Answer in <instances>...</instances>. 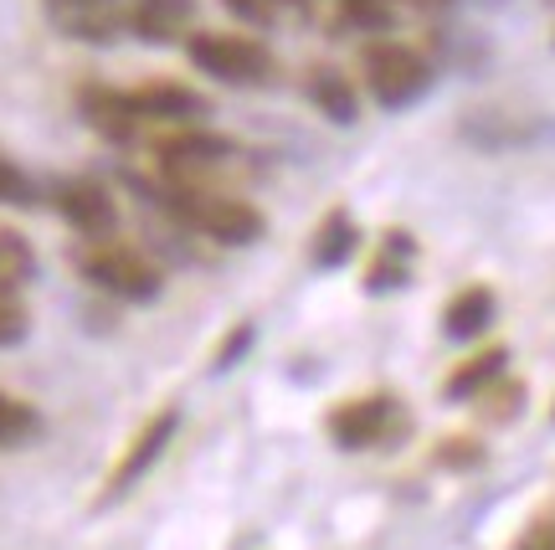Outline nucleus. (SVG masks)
Masks as SVG:
<instances>
[{
	"label": "nucleus",
	"mask_w": 555,
	"mask_h": 550,
	"mask_svg": "<svg viewBox=\"0 0 555 550\" xmlns=\"http://www.w3.org/2000/svg\"><path fill=\"white\" fill-rule=\"evenodd\" d=\"M165 206L176 212L191 232L211 236L221 247H253L268 221H262L258 206L227 196V191H206V186H165Z\"/></svg>",
	"instance_id": "1"
},
{
	"label": "nucleus",
	"mask_w": 555,
	"mask_h": 550,
	"mask_svg": "<svg viewBox=\"0 0 555 550\" xmlns=\"http://www.w3.org/2000/svg\"><path fill=\"white\" fill-rule=\"evenodd\" d=\"M360 73H365V88H371V99L380 108H412L416 99H427L433 93V62L422 57L416 47L397 37H376L365 41V52H360Z\"/></svg>",
	"instance_id": "2"
},
{
	"label": "nucleus",
	"mask_w": 555,
	"mask_h": 550,
	"mask_svg": "<svg viewBox=\"0 0 555 550\" xmlns=\"http://www.w3.org/2000/svg\"><path fill=\"white\" fill-rule=\"evenodd\" d=\"M185 57L196 62V73L227 82V88L273 82V52L253 37H237V31H196V37H185Z\"/></svg>",
	"instance_id": "3"
},
{
	"label": "nucleus",
	"mask_w": 555,
	"mask_h": 550,
	"mask_svg": "<svg viewBox=\"0 0 555 550\" xmlns=\"http://www.w3.org/2000/svg\"><path fill=\"white\" fill-rule=\"evenodd\" d=\"M324 433L335 437V448L365 452V448H386L391 437L406 433V412L391 392L376 396H356V401H339L335 412L324 417Z\"/></svg>",
	"instance_id": "4"
},
{
	"label": "nucleus",
	"mask_w": 555,
	"mask_h": 550,
	"mask_svg": "<svg viewBox=\"0 0 555 550\" xmlns=\"http://www.w3.org/2000/svg\"><path fill=\"white\" fill-rule=\"evenodd\" d=\"M78 268L93 289H103V294H114V298H129V304H144V298L159 294L155 263L139 253V247H124V242H108V236L93 242V247L78 257Z\"/></svg>",
	"instance_id": "5"
},
{
	"label": "nucleus",
	"mask_w": 555,
	"mask_h": 550,
	"mask_svg": "<svg viewBox=\"0 0 555 550\" xmlns=\"http://www.w3.org/2000/svg\"><path fill=\"white\" fill-rule=\"evenodd\" d=\"M155 155H159V170L170 176V186H201L211 170L232 165L237 144L221 135H206V129H180V135L159 139Z\"/></svg>",
	"instance_id": "6"
},
{
	"label": "nucleus",
	"mask_w": 555,
	"mask_h": 550,
	"mask_svg": "<svg viewBox=\"0 0 555 550\" xmlns=\"http://www.w3.org/2000/svg\"><path fill=\"white\" fill-rule=\"evenodd\" d=\"M176 427H180V412H176V407H165V412L150 417V422H144V427L134 433L129 452L119 458V469L108 473V489L99 494V504H119L124 494L134 489L139 478H144V473H150V469L159 463V452L170 448V437H176Z\"/></svg>",
	"instance_id": "7"
},
{
	"label": "nucleus",
	"mask_w": 555,
	"mask_h": 550,
	"mask_svg": "<svg viewBox=\"0 0 555 550\" xmlns=\"http://www.w3.org/2000/svg\"><path fill=\"white\" fill-rule=\"evenodd\" d=\"M57 212H62V221L78 236H88V242H103V236L119 227V206H114V196L103 191L99 180H62Z\"/></svg>",
	"instance_id": "8"
},
{
	"label": "nucleus",
	"mask_w": 555,
	"mask_h": 550,
	"mask_svg": "<svg viewBox=\"0 0 555 550\" xmlns=\"http://www.w3.org/2000/svg\"><path fill=\"white\" fill-rule=\"evenodd\" d=\"M62 37L114 41L124 31V0H41Z\"/></svg>",
	"instance_id": "9"
},
{
	"label": "nucleus",
	"mask_w": 555,
	"mask_h": 550,
	"mask_svg": "<svg viewBox=\"0 0 555 550\" xmlns=\"http://www.w3.org/2000/svg\"><path fill=\"white\" fill-rule=\"evenodd\" d=\"M191 16H196V0H124V31H134L150 47L180 41Z\"/></svg>",
	"instance_id": "10"
},
{
	"label": "nucleus",
	"mask_w": 555,
	"mask_h": 550,
	"mask_svg": "<svg viewBox=\"0 0 555 550\" xmlns=\"http://www.w3.org/2000/svg\"><path fill=\"white\" fill-rule=\"evenodd\" d=\"M139 124H196L206 114V99L185 82H144L129 93Z\"/></svg>",
	"instance_id": "11"
},
{
	"label": "nucleus",
	"mask_w": 555,
	"mask_h": 550,
	"mask_svg": "<svg viewBox=\"0 0 555 550\" xmlns=\"http://www.w3.org/2000/svg\"><path fill=\"white\" fill-rule=\"evenodd\" d=\"M78 108H82V118H88V124L108 139V144H129V139L139 135L134 103H129V93H119V88L88 82V88L78 93Z\"/></svg>",
	"instance_id": "12"
},
{
	"label": "nucleus",
	"mask_w": 555,
	"mask_h": 550,
	"mask_svg": "<svg viewBox=\"0 0 555 550\" xmlns=\"http://www.w3.org/2000/svg\"><path fill=\"white\" fill-rule=\"evenodd\" d=\"M494 319H499L494 289L468 283V289H457V294L448 298V309H442V334H448V340H478Z\"/></svg>",
	"instance_id": "13"
},
{
	"label": "nucleus",
	"mask_w": 555,
	"mask_h": 550,
	"mask_svg": "<svg viewBox=\"0 0 555 550\" xmlns=\"http://www.w3.org/2000/svg\"><path fill=\"white\" fill-rule=\"evenodd\" d=\"M304 93L314 103L324 118H335V124H356L360 118V99L350 78L339 73V67H309V82H304Z\"/></svg>",
	"instance_id": "14"
},
{
	"label": "nucleus",
	"mask_w": 555,
	"mask_h": 550,
	"mask_svg": "<svg viewBox=\"0 0 555 550\" xmlns=\"http://www.w3.org/2000/svg\"><path fill=\"white\" fill-rule=\"evenodd\" d=\"M504 366H509V350H504V345H494V350H478L474 360H463V366L448 375L442 396H448V401H478V396H483L499 375H504Z\"/></svg>",
	"instance_id": "15"
},
{
	"label": "nucleus",
	"mask_w": 555,
	"mask_h": 550,
	"mask_svg": "<svg viewBox=\"0 0 555 550\" xmlns=\"http://www.w3.org/2000/svg\"><path fill=\"white\" fill-rule=\"evenodd\" d=\"M350 253H356V221L345 212H330L314 236V268H339V263H350Z\"/></svg>",
	"instance_id": "16"
},
{
	"label": "nucleus",
	"mask_w": 555,
	"mask_h": 550,
	"mask_svg": "<svg viewBox=\"0 0 555 550\" xmlns=\"http://www.w3.org/2000/svg\"><path fill=\"white\" fill-rule=\"evenodd\" d=\"M41 433V412L31 401H21V396L0 392V448H21V443H31Z\"/></svg>",
	"instance_id": "17"
},
{
	"label": "nucleus",
	"mask_w": 555,
	"mask_h": 550,
	"mask_svg": "<svg viewBox=\"0 0 555 550\" xmlns=\"http://www.w3.org/2000/svg\"><path fill=\"white\" fill-rule=\"evenodd\" d=\"M335 21L345 31H391V0H335Z\"/></svg>",
	"instance_id": "18"
},
{
	"label": "nucleus",
	"mask_w": 555,
	"mask_h": 550,
	"mask_svg": "<svg viewBox=\"0 0 555 550\" xmlns=\"http://www.w3.org/2000/svg\"><path fill=\"white\" fill-rule=\"evenodd\" d=\"M0 206H37V186L31 176L0 155Z\"/></svg>",
	"instance_id": "19"
},
{
	"label": "nucleus",
	"mask_w": 555,
	"mask_h": 550,
	"mask_svg": "<svg viewBox=\"0 0 555 550\" xmlns=\"http://www.w3.org/2000/svg\"><path fill=\"white\" fill-rule=\"evenodd\" d=\"M221 5H227L237 21H247V26H273L294 0H221Z\"/></svg>",
	"instance_id": "20"
},
{
	"label": "nucleus",
	"mask_w": 555,
	"mask_h": 550,
	"mask_svg": "<svg viewBox=\"0 0 555 550\" xmlns=\"http://www.w3.org/2000/svg\"><path fill=\"white\" fill-rule=\"evenodd\" d=\"M21 334H26V309L16 304L11 283L0 278V345H16Z\"/></svg>",
	"instance_id": "21"
},
{
	"label": "nucleus",
	"mask_w": 555,
	"mask_h": 550,
	"mask_svg": "<svg viewBox=\"0 0 555 550\" xmlns=\"http://www.w3.org/2000/svg\"><path fill=\"white\" fill-rule=\"evenodd\" d=\"M247 345H253V324H237V334H232V340H227V345L217 350V371H227V366H237Z\"/></svg>",
	"instance_id": "22"
},
{
	"label": "nucleus",
	"mask_w": 555,
	"mask_h": 550,
	"mask_svg": "<svg viewBox=\"0 0 555 550\" xmlns=\"http://www.w3.org/2000/svg\"><path fill=\"white\" fill-rule=\"evenodd\" d=\"M515 550H555V520H535L530 530L519 535Z\"/></svg>",
	"instance_id": "23"
},
{
	"label": "nucleus",
	"mask_w": 555,
	"mask_h": 550,
	"mask_svg": "<svg viewBox=\"0 0 555 550\" xmlns=\"http://www.w3.org/2000/svg\"><path fill=\"white\" fill-rule=\"evenodd\" d=\"M416 5H448V0H416Z\"/></svg>",
	"instance_id": "24"
},
{
	"label": "nucleus",
	"mask_w": 555,
	"mask_h": 550,
	"mask_svg": "<svg viewBox=\"0 0 555 550\" xmlns=\"http://www.w3.org/2000/svg\"><path fill=\"white\" fill-rule=\"evenodd\" d=\"M294 5H304V0H294Z\"/></svg>",
	"instance_id": "25"
},
{
	"label": "nucleus",
	"mask_w": 555,
	"mask_h": 550,
	"mask_svg": "<svg viewBox=\"0 0 555 550\" xmlns=\"http://www.w3.org/2000/svg\"><path fill=\"white\" fill-rule=\"evenodd\" d=\"M551 422H555V412H551Z\"/></svg>",
	"instance_id": "26"
}]
</instances>
